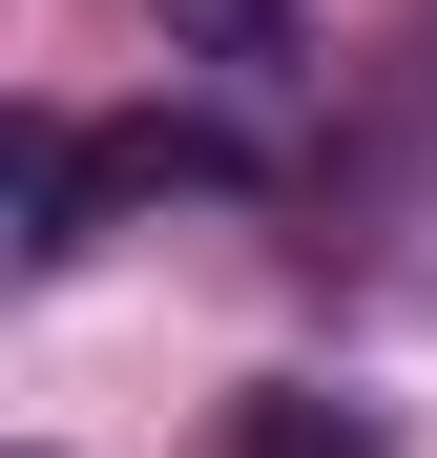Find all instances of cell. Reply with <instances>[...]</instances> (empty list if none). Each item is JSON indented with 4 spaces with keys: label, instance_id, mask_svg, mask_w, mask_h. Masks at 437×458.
<instances>
[{
    "label": "cell",
    "instance_id": "cell-1",
    "mask_svg": "<svg viewBox=\"0 0 437 458\" xmlns=\"http://www.w3.org/2000/svg\"><path fill=\"white\" fill-rule=\"evenodd\" d=\"M105 229V125H63V105H21V229H0V250L21 271H63Z\"/></svg>",
    "mask_w": 437,
    "mask_h": 458
},
{
    "label": "cell",
    "instance_id": "cell-2",
    "mask_svg": "<svg viewBox=\"0 0 437 458\" xmlns=\"http://www.w3.org/2000/svg\"><path fill=\"white\" fill-rule=\"evenodd\" d=\"M167 188H271V146L250 125H188V105L167 125H105V208H167Z\"/></svg>",
    "mask_w": 437,
    "mask_h": 458
},
{
    "label": "cell",
    "instance_id": "cell-3",
    "mask_svg": "<svg viewBox=\"0 0 437 458\" xmlns=\"http://www.w3.org/2000/svg\"><path fill=\"white\" fill-rule=\"evenodd\" d=\"M167 21V63H230V84H291L313 63V0H146Z\"/></svg>",
    "mask_w": 437,
    "mask_h": 458
},
{
    "label": "cell",
    "instance_id": "cell-4",
    "mask_svg": "<svg viewBox=\"0 0 437 458\" xmlns=\"http://www.w3.org/2000/svg\"><path fill=\"white\" fill-rule=\"evenodd\" d=\"M230 458H396L354 396H313V375H271V396H230Z\"/></svg>",
    "mask_w": 437,
    "mask_h": 458
}]
</instances>
